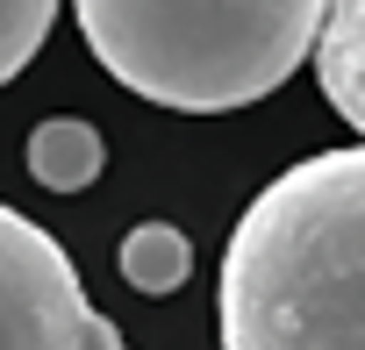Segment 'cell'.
<instances>
[{"mask_svg": "<svg viewBox=\"0 0 365 350\" xmlns=\"http://www.w3.org/2000/svg\"><path fill=\"white\" fill-rule=\"evenodd\" d=\"M215 336L222 350H365V143L287 164L237 215Z\"/></svg>", "mask_w": 365, "mask_h": 350, "instance_id": "obj_1", "label": "cell"}, {"mask_svg": "<svg viewBox=\"0 0 365 350\" xmlns=\"http://www.w3.org/2000/svg\"><path fill=\"white\" fill-rule=\"evenodd\" d=\"M93 307L65 243L0 201V350H86Z\"/></svg>", "mask_w": 365, "mask_h": 350, "instance_id": "obj_3", "label": "cell"}, {"mask_svg": "<svg viewBox=\"0 0 365 350\" xmlns=\"http://www.w3.org/2000/svg\"><path fill=\"white\" fill-rule=\"evenodd\" d=\"M22 164H29V179L51 186V193H86V186L101 179V164H108V143H101L93 122H79V115H51V122L29 129Z\"/></svg>", "mask_w": 365, "mask_h": 350, "instance_id": "obj_5", "label": "cell"}, {"mask_svg": "<svg viewBox=\"0 0 365 350\" xmlns=\"http://www.w3.org/2000/svg\"><path fill=\"white\" fill-rule=\"evenodd\" d=\"M86 350H129V343H122V329H115L108 314H93V343H86Z\"/></svg>", "mask_w": 365, "mask_h": 350, "instance_id": "obj_8", "label": "cell"}, {"mask_svg": "<svg viewBox=\"0 0 365 350\" xmlns=\"http://www.w3.org/2000/svg\"><path fill=\"white\" fill-rule=\"evenodd\" d=\"M315 79H322V100L336 107V122L365 136V0H329Z\"/></svg>", "mask_w": 365, "mask_h": 350, "instance_id": "obj_4", "label": "cell"}, {"mask_svg": "<svg viewBox=\"0 0 365 350\" xmlns=\"http://www.w3.org/2000/svg\"><path fill=\"white\" fill-rule=\"evenodd\" d=\"M115 265H122V279H129L136 293L158 300V293H179V286H187L194 243H187V229H172V222H136V229L122 236Z\"/></svg>", "mask_w": 365, "mask_h": 350, "instance_id": "obj_6", "label": "cell"}, {"mask_svg": "<svg viewBox=\"0 0 365 350\" xmlns=\"http://www.w3.org/2000/svg\"><path fill=\"white\" fill-rule=\"evenodd\" d=\"M72 22L136 100L230 115L315 58L329 0H72Z\"/></svg>", "mask_w": 365, "mask_h": 350, "instance_id": "obj_2", "label": "cell"}, {"mask_svg": "<svg viewBox=\"0 0 365 350\" xmlns=\"http://www.w3.org/2000/svg\"><path fill=\"white\" fill-rule=\"evenodd\" d=\"M51 22H58V0H0V86L43 51Z\"/></svg>", "mask_w": 365, "mask_h": 350, "instance_id": "obj_7", "label": "cell"}]
</instances>
